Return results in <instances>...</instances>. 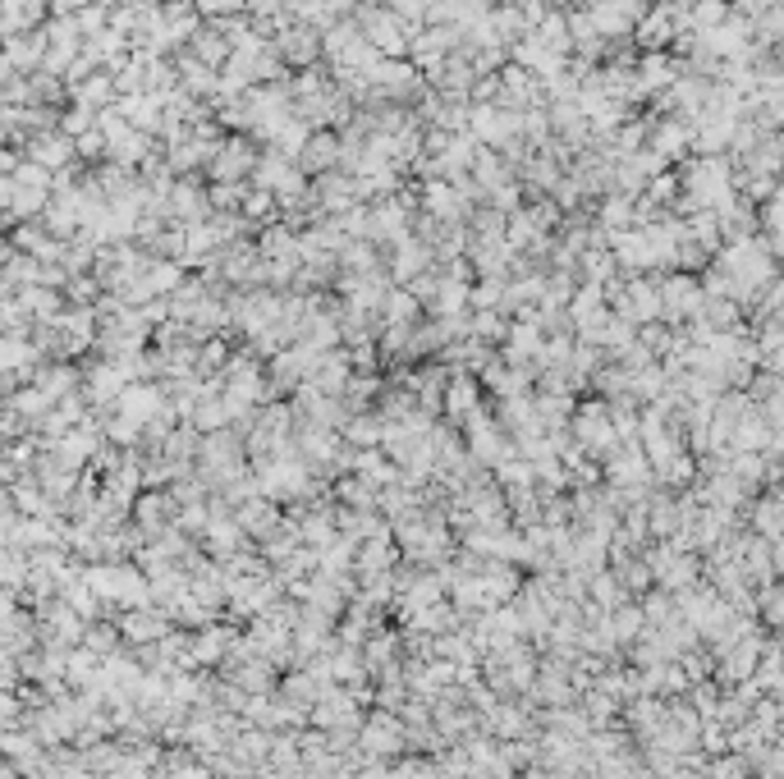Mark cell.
<instances>
[{
    "instance_id": "cell-1",
    "label": "cell",
    "mask_w": 784,
    "mask_h": 779,
    "mask_svg": "<svg viewBox=\"0 0 784 779\" xmlns=\"http://www.w3.org/2000/svg\"><path fill=\"white\" fill-rule=\"evenodd\" d=\"M358 38L386 60H404L409 55V38L414 28H404L386 6H358Z\"/></svg>"
},
{
    "instance_id": "cell-2",
    "label": "cell",
    "mask_w": 784,
    "mask_h": 779,
    "mask_svg": "<svg viewBox=\"0 0 784 779\" xmlns=\"http://www.w3.org/2000/svg\"><path fill=\"white\" fill-rule=\"evenodd\" d=\"M248 179H253V189L271 193L275 207H280V202L307 198V175H303L294 161H285V156H275V151L258 156V166H253V175H248Z\"/></svg>"
},
{
    "instance_id": "cell-3",
    "label": "cell",
    "mask_w": 784,
    "mask_h": 779,
    "mask_svg": "<svg viewBox=\"0 0 784 779\" xmlns=\"http://www.w3.org/2000/svg\"><path fill=\"white\" fill-rule=\"evenodd\" d=\"M656 294H661V322L670 326H683V322H693L698 317V307H702V280H693L688 271H675L666 275L661 285H656Z\"/></svg>"
},
{
    "instance_id": "cell-4",
    "label": "cell",
    "mask_w": 784,
    "mask_h": 779,
    "mask_svg": "<svg viewBox=\"0 0 784 779\" xmlns=\"http://www.w3.org/2000/svg\"><path fill=\"white\" fill-rule=\"evenodd\" d=\"M574 441L587 459H602L610 450H619V435H615V422H610V409L606 403H583L578 418H574Z\"/></svg>"
},
{
    "instance_id": "cell-5",
    "label": "cell",
    "mask_w": 784,
    "mask_h": 779,
    "mask_svg": "<svg viewBox=\"0 0 784 779\" xmlns=\"http://www.w3.org/2000/svg\"><path fill=\"white\" fill-rule=\"evenodd\" d=\"M253 166H258V147H253V138H248V134L221 138V147H216V156L207 161V170H211L216 183H243L248 175H253Z\"/></svg>"
},
{
    "instance_id": "cell-6",
    "label": "cell",
    "mask_w": 784,
    "mask_h": 779,
    "mask_svg": "<svg viewBox=\"0 0 784 779\" xmlns=\"http://www.w3.org/2000/svg\"><path fill=\"white\" fill-rule=\"evenodd\" d=\"M610 298H615L619 322H629V326L661 322V294H656V280H629V285H619Z\"/></svg>"
},
{
    "instance_id": "cell-7",
    "label": "cell",
    "mask_w": 784,
    "mask_h": 779,
    "mask_svg": "<svg viewBox=\"0 0 784 779\" xmlns=\"http://www.w3.org/2000/svg\"><path fill=\"white\" fill-rule=\"evenodd\" d=\"M271 46H275V55L285 60V65H299V70H307V65H317V60H322V33H317V28H307V23L275 28Z\"/></svg>"
},
{
    "instance_id": "cell-8",
    "label": "cell",
    "mask_w": 784,
    "mask_h": 779,
    "mask_svg": "<svg viewBox=\"0 0 784 779\" xmlns=\"http://www.w3.org/2000/svg\"><path fill=\"white\" fill-rule=\"evenodd\" d=\"M166 215H175L179 225H202V221H211V202H207V189H202L198 179L170 183V193H166Z\"/></svg>"
},
{
    "instance_id": "cell-9",
    "label": "cell",
    "mask_w": 784,
    "mask_h": 779,
    "mask_svg": "<svg viewBox=\"0 0 784 779\" xmlns=\"http://www.w3.org/2000/svg\"><path fill=\"white\" fill-rule=\"evenodd\" d=\"M638 87H642V97H656V92H666L675 78H683V55H670V51H647L638 65Z\"/></svg>"
},
{
    "instance_id": "cell-10",
    "label": "cell",
    "mask_w": 784,
    "mask_h": 779,
    "mask_svg": "<svg viewBox=\"0 0 784 779\" xmlns=\"http://www.w3.org/2000/svg\"><path fill=\"white\" fill-rule=\"evenodd\" d=\"M688 147H693V124L670 115V119H651V134H647V151H656L661 161L670 166L675 156H683Z\"/></svg>"
},
{
    "instance_id": "cell-11",
    "label": "cell",
    "mask_w": 784,
    "mask_h": 779,
    "mask_svg": "<svg viewBox=\"0 0 784 779\" xmlns=\"http://www.w3.org/2000/svg\"><path fill=\"white\" fill-rule=\"evenodd\" d=\"M303 175H326L339 166V134H326V129H312L307 134V147L299 151V161H294Z\"/></svg>"
},
{
    "instance_id": "cell-12",
    "label": "cell",
    "mask_w": 784,
    "mask_h": 779,
    "mask_svg": "<svg viewBox=\"0 0 784 779\" xmlns=\"http://www.w3.org/2000/svg\"><path fill=\"white\" fill-rule=\"evenodd\" d=\"M441 409L454 418V422H463V418H473L478 409H482V394H478V381L468 377V371H454V377L446 381V394H441Z\"/></svg>"
},
{
    "instance_id": "cell-13",
    "label": "cell",
    "mask_w": 784,
    "mask_h": 779,
    "mask_svg": "<svg viewBox=\"0 0 784 779\" xmlns=\"http://www.w3.org/2000/svg\"><path fill=\"white\" fill-rule=\"evenodd\" d=\"M436 262H431V248L418 239V234H409V239H399L395 243V257H390V275L395 280H404L409 285L414 275H422V271H431Z\"/></svg>"
},
{
    "instance_id": "cell-14",
    "label": "cell",
    "mask_w": 784,
    "mask_h": 779,
    "mask_svg": "<svg viewBox=\"0 0 784 779\" xmlns=\"http://www.w3.org/2000/svg\"><path fill=\"white\" fill-rule=\"evenodd\" d=\"M363 747L372 757H395L404 747V729H399L395 715H372L367 729H363Z\"/></svg>"
},
{
    "instance_id": "cell-15",
    "label": "cell",
    "mask_w": 784,
    "mask_h": 779,
    "mask_svg": "<svg viewBox=\"0 0 784 779\" xmlns=\"http://www.w3.org/2000/svg\"><path fill=\"white\" fill-rule=\"evenodd\" d=\"M253 248H258V257H262V262H299V234H294L290 225H280V221L266 225L262 239H258Z\"/></svg>"
},
{
    "instance_id": "cell-16",
    "label": "cell",
    "mask_w": 784,
    "mask_h": 779,
    "mask_svg": "<svg viewBox=\"0 0 784 779\" xmlns=\"http://www.w3.org/2000/svg\"><path fill=\"white\" fill-rule=\"evenodd\" d=\"M188 55L198 60V65H207V70H221L226 60H230V46H226V38L216 33L211 23H202L194 38H188Z\"/></svg>"
},
{
    "instance_id": "cell-17",
    "label": "cell",
    "mask_w": 784,
    "mask_h": 779,
    "mask_svg": "<svg viewBox=\"0 0 784 779\" xmlns=\"http://www.w3.org/2000/svg\"><path fill=\"white\" fill-rule=\"evenodd\" d=\"M527 381H532V377H523V371L505 367L500 358H491V362L482 367V386H487L495 399H519V394L527 390Z\"/></svg>"
},
{
    "instance_id": "cell-18",
    "label": "cell",
    "mask_w": 784,
    "mask_h": 779,
    "mask_svg": "<svg viewBox=\"0 0 784 779\" xmlns=\"http://www.w3.org/2000/svg\"><path fill=\"white\" fill-rule=\"evenodd\" d=\"M422 303L409 290H386L381 298V326H418Z\"/></svg>"
},
{
    "instance_id": "cell-19",
    "label": "cell",
    "mask_w": 784,
    "mask_h": 779,
    "mask_svg": "<svg viewBox=\"0 0 784 779\" xmlns=\"http://www.w3.org/2000/svg\"><path fill=\"white\" fill-rule=\"evenodd\" d=\"M339 431H344V441H349V450H381L386 422L372 418V413H349V422H344Z\"/></svg>"
},
{
    "instance_id": "cell-20",
    "label": "cell",
    "mask_w": 784,
    "mask_h": 779,
    "mask_svg": "<svg viewBox=\"0 0 784 779\" xmlns=\"http://www.w3.org/2000/svg\"><path fill=\"white\" fill-rule=\"evenodd\" d=\"M592 225H597L606 239L610 234H619V230H634V198H606L602 207H597V215H592Z\"/></svg>"
},
{
    "instance_id": "cell-21",
    "label": "cell",
    "mask_w": 784,
    "mask_h": 779,
    "mask_svg": "<svg viewBox=\"0 0 784 779\" xmlns=\"http://www.w3.org/2000/svg\"><path fill=\"white\" fill-rule=\"evenodd\" d=\"M307 134H312L307 124H303L299 115H290V119L271 134V151H275V156H285V161H299V151L307 147Z\"/></svg>"
},
{
    "instance_id": "cell-22",
    "label": "cell",
    "mask_w": 784,
    "mask_h": 779,
    "mask_svg": "<svg viewBox=\"0 0 784 779\" xmlns=\"http://www.w3.org/2000/svg\"><path fill=\"white\" fill-rule=\"evenodd\" d=\"M468 326V339H482V345H500L505 339V330H510V322H505V312H473V322H463Z\"/></svg>"
},
{
    "instance_id": "cell-23",
    "label": "cell",
    "mask_w": 784,
    "mask_h": 779,
    "mask_svg": "<svg viewBox=\"0 0 784 779\" xmlns=\"http://www.w3.org/2000/svg\"><path fill=\"white\" fill-rule=\"evenodd\" d=\"M239 215H243L248 225H262V221H275L280 207H275V198H271V193H262V189H248V193H243V202H239Z\"/></svg>"
},
{
    "instance_id": "cell-24",
    "label": "cell",
    "mask_w": 784,
    "mask_h": 779,
    "mask_svg": "<svg viewBox=\"0 0 784 779\" xmlns=\"http://www.w3.org/2000/svg\"><path fill=\"white\" fill-rule=\"evenodd\" d=\"M427 6H431V0H386V10H390L404 28H414V33L427 23Z\"/></svg>"
},
{
    "instance_id": "cell-25",
    "label": "cell",
    "mask_w": 784,
    "mask_h": 779,
    "mask_svg": "<svg viewBox=\"0 0 784 779\" xmlns=\"http://www.w3.org/2000/svg\"><path fill=\"white\" fill-rule=\"evenodd\" d=\"M752 527L762 533V541H775V533H780V501L775 495H766V501L752 509Z\"/></svg>"
},
{
    "instance_id": "cell-26",
    "label": "cell",
    "mask_w": 784,
    "mask_h": 779,
    "mask_svg": "<svg viewBox=\"0 0 784 779\" xmlns=\"http://www.w3.org/2000/svg\"><path fill=\"white\" fill-rule=\"evenodd\" d=\"M111 87H115V83H111L106 74H97V78H92V83H87V87L79 92V102H83V106H102V102H106V92H111Z\"/></svg>"
},
{
    "instance_id": "cell-27",
    "label": "cell",
    "mask_w": 784,
    "mask_h": 779,
    "mask_svg": "<svg viewBox=\"0 0 784 779\" xmlns=\"http://www.w3.org/2000/svg\"><path fill=\"white\" fill-rule=\"evenodd\" d=\"M610 6H615V10H624V14H629V19L638 23V19L651 10V0H610Z\"/></svg>"
},
{
    "instance_id": "cell-28",
    "label": "cell",
    "mask_w": 784,
    "mask_h": 779,
    "mask_svg": "<svg viewBox=\"0 0 784 779\" xmlns=\"http://www.w3.org/2000/svg\"><path fill=\"white\" fill-rule=\"evenodd\" d=\"M358 6H386V0H358Z\"/></svg>"
}]
</instances>
